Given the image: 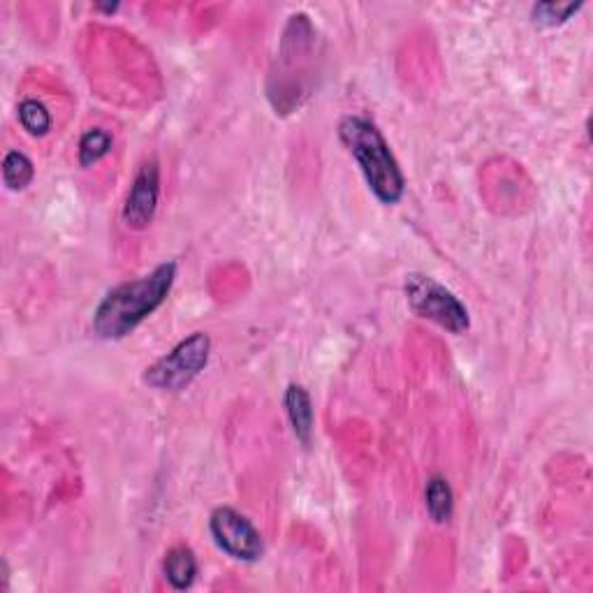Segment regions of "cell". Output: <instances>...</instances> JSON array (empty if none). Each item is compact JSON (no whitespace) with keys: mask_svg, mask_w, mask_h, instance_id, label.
Here are the masks:
<instances>
[{"mask_svg":"<svg viewBox=\"0 0 593 593\" xmlns=\"http://www.w3.org/2000/svg\"><path fill=\"white\" fill-rule=\"evenodd\" d=\"M174 278H177V262L167 260L137 281L116 285L102 297L93 313L95 334L100 339L128 336L151 313H156L163 306L174 285Z\"/></svg>","mask_w":593,"mask_h":593,"instance_id":"6da1fadb","label":"cell"},{"mask_svg":"<svg viewBox=\"0 0 593 593\" xmlns=\"http://www.w3.org/2000/svg\"><path fill=\"white\" fill-rule=\"evenodd\" d=\"M339 137L360 165L371 193L383 204H397L406 193V179L383 133L369 119L346 116L339 123Z\"/></svg>","mask_w":593,"mask_h":593,"instance_id":"7a4b0ae2","label":"cell"},{"mask_svg":"<svg viewBox=\"0 0 593 593\" xmlns=\"http://www.w3.org/2000/svg\"><path fill=\"white\" fill-rule=\"evenodd\" d=\"M211 355V339L204 332L190 334L144 373V383L160 392H181L204 371Z\"/></svg>","mask_w":593,"mask_h":593,"instance_id":"3957f363","label":"cell"},{"mask_svg":"<svg viewBox=\"0 0 593 593\" xmlns=\"http://www.w3.org/2000/svg\"><path fill=\"white\" fill-rule=\"evenodd\" d=\"M404 292L415 316L436 322L438 327L448 329L452 334H461L471 327L466 306L455 297V292H450L436 278L424 274L406 276Z\"/></svg>","mask_w":593,"mask_h":593,"instance_id":"277c9868","label":"cell"},{"mask_svg":"<svg viewBox=\"0 0 593 593\" xmlns=\"http://www.w3.org/2000/svg\"><path fill=\"white\" fill-rule=\"evenodd\" d=\"M209 531L218 549L237 561L253 563L265 552L260 531L234 508H216L211 512Z\"/></svg>","mask_w":593,"mask_h":593,"instance_id":"5b68a950","label":"cell"},{"mask_svg":"<svg viewBox=\"0 0 593 593\" xmlns=\"http://www.w3.org/2000/svg\"><path fill=\"white\" fill-rule=\"evenodd\" d=\"M160 200V167L156 160H146L135 174L133 186L123 204V223L130 230H146L156 216Z\"/></svg>","mask_w":593,"mask_h":593,"instance_id":"8992f818","label":"cell"},{"mask_svg":"<svg viewBox=\"0 0 593 593\" xmlns=\"http://www.w3.org/2000/svg\"><path fill=\"white\" fill-rule=\"evenodd\" d=\"M283 401L292 431H295V436L302 441V445H309L313 436V406L309 392H306L302 385H290L288 390H285Z\"/></svg>","mask_w":593,"mask_h":593,"instance_id":"52a82bcc","label":"cell"},{"mask_svg":"<svg viewBox=\"0 0 593 593\" xmlns=\"http://www.w3.org/2000/svg\"><path fill=\"white\" fill-rule=\"evenodd\" d=\"M163 573L167 577V582L172 584V589L186 591L193 587V582L197 577V559H195L193 549L186 545L172 547L170 552L165 554Z\"/></svg>","mask_w":593,"mask_h":593,"instance_id":"ba28073f","label":"cell"},{"mask_svg":"<svg viewBox=\"0 0 593 593\" xmlns=\"http://www.w3.org/2000/svg\"><path fill=\"white\" fill-rule=\"evenodd\" d=\"M424 505H427L429 517L436 524L450 522L452 512H455V494H452L450 482L443 475H431L424 487Z\"/></svg>","mask_w":593,"mask_h":593,"instance_id":"9c48e42d","label":"cell"},{"mask_svg":"<svg viewBox=\"0 0 593 593\" xmlns=\"http://www.w3.org/2000/svg\"><path fill=\"white\" fill-rule=\"evenodd\" d=\"M112 144H114V137L107 133V130L102 128H91L86 130L79 139V151H77V158H79V165L82 167H91L107 156L109 151H112Z\"/></svg>","mask_w":593,"mask_h":593,"instance_id":"30bf717a","label":"cell"},{"mask_svg":"<svg viewBox=\"0 0 593 593\" xmlns=\"http://www.w3.org/2000/svg\"><path fill=\"white\" fill-rule=\"evenodd\" d=\"M35 177V167L31 158L21 151H10L3 160V181L10 190H24L31 186Z\"/></svg>","mask_w":593,"mask_h":593,"instance_id":"8fae6325","label":"cell"},{"mask_svg":"<svg viewBox=\"0 0 593 593\" xmlns=\"http://www.w3.org/2000/svg\"><path fill=\"white\" fill-rule=\"evenodd\" d=\"M19 123L24 126L28 135L45 137L51 130V114L40 100L26 98V100H21V105H19Z\"/></svg>","mask_w":593,"mask_h":593,"instance_id":"7c38bea8","label":"cell"},{"mask_svg":"<svg viewBox=\"0 0 593 593\" xmlns=\"http://www.w3.org/2000/svg\"><path fill=\"white\" fill-rule=\"evenodd\" d=\"M582 3H538L533 7V21L538 26H561L580 10Z\"/></svg>","mask_w":593,"mask_h":593,"instance_id":"4fadbf2b","label":"cell"},{"mask_svg":"<svg viewBox=\"0 0 593 593\" xmlns=\"http://www.w3.org/2000/svg\"><path fill=\"white\" fill-rule=\"evenodd\" d=\"M119 5H98V10H105V12H114Z\"/></svg>","mask_w":593,"mask_h":593,"instance_id":"5bb4252c","label":"cell"}]
</instances>
